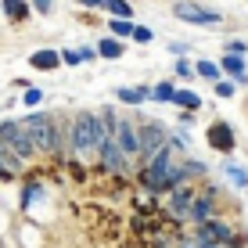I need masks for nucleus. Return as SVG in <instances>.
Listing matches in <instances>:
<instances>
[{
    "label": "nucleus",
    "mask_w": 248,
    "mask_h": 248,
    "mask_svg": "<svg viewBox=\"0 0 248 248\" xmlns=\"http://www.w3.org/2000/svg\"><path fill=\"white\" fill-rule=\"evenodd\" d=\"M198 176L202 173V162H187V166L180 169V166H173V162H169V148H162L158 155H155V162H151L148 169H144V184L148 187H155V191H173L176 184L184 180V176Z\"/></svg>",
    "instance_id": "obj_1"
},
{
    "label": "nucleus",
    "mask_w": 248,
    "mask_h": 248,
    "mask_svg": "<svg viewBox=\"0 0 248 248\" xmlns=\"http://www.w3.org/2000/svg\"><path fill=\"white\" fill-rule=\"evenodd\" d=\"M22 126H25V133H29V140H32L36 151H58V144H62L58 140V126H54V119H50L47 112L25 115Z\"/></svg>",
    "instance_id": "obj_2"
},
{
    "label": "nucleus",
    "mask_w": 248,
    "mask_h": 248,
    "mask_svg": "<svg viewBox=\"0 0 248 248\" xmlns=\"http://www.w3.org/2000/svg\"><path fill=\"white\" fill-rule=\"evenodd\" d=\"M101 133H105V126L93 119V112H79L72 119V148L79 151V155H87V151L97 148Z\"/></svg>",
    "instance_id": "obj_3"
},
{
    "label": "nucleus",
    "mask_w": 248,
    "mask_h": 248,
    "mask_svg": "<svg viewBox=\"0 0 248 248\" xmlns=\"http://www.w3.org/2000/svg\"><path fill=\"white\" fill-rule=\"evenodd\" d=\"M0 140H4L22 162L36 151V148H32V140H29V133H25V126L18 123V119H4V123H0Z\"/></svg>",
    "instance_id": "obj_4"
},
{
    "label": "nucleus",
    "mask_w": 248,
    "mask_h": 248,
    "mask_svg": "<svg viewBox=\"0 0 248 248\" xmlns=\"http://www.w3.org/2000/svg\"><path fill=\"white\" fill-rule=\"evenodd\" d=\"M97 151H101V166L108 169V173H123L126 169V155L119 151V144H115V133H101V140H97Z\"/></svg>",
    "instance_id": "obj_5"
},
{
    "label": "nucleus",
    "mask_w": 248,
    "mask_h": 248,
    "mask_svg": "<svg viewBox=\"0 0 248 248\" xmlns=\"http://www.w3.org/2000/svg\"><path fill=\"white\" fill-rule=\"evenodd\" d=\"M115 144H119V151H123L126 158H137L140 155V133L133 130V123H115Z\"/></svg>",
    "instance_id": "obj_6"
},
{
    "label": "nucleus",
    "mask_w": 248,
    "mask_h": 248,
    "mask_svg": "<svg viewBox=\"0 0 248 248\" xmlns=\"http://www.w3.org/2000/svg\"><path fill=\"white\" fill-rule=\"evenodd\" d=\"M234 237V227L223 223V219H202L198 223V241L209 245V241H230Z\"/></svg>",
    "instance_id": "obj_7"
},
{
    "label": "nucleus",
    "mask_w": 248,
    "mask_h": 248,
    "mask_svg": "<svg viewBox=\"0 0 248 248\" xmlns=\"http://www.w3.org/2000/svg\"><path fill=\"white\" fill-rule=\"evenodd\" d=\"M176 18L194 22V25H216L219 15L209 11V7H202V4H176Z\"/></svg>",
    "instance_id": "obj_8"
},
{
    "label": "nucleus",
    "mask_w": 248,
    "mask_h": 248,
    "mask_svg": "<svg viewBox=\"0 0 248 248\" xmlns=\"http://www.w3.org/2000/svg\"><path fill=\"white\" fill-rule=\"evenodd\" d=\"M209 144H212L216 151H230V148H234V133H230V126L212 123V126H209Z\"/></svg>",
    "instance_id": "obj_9"
},
{
    "label": "nucleus",
    "mask_w": 248,
    "mask_h": 248,
    "mask_svg": "<svg viewBox=\"0 0 248 248\" xmlns=\"http://www.w3.org/2000/svg\"><path fill=\"white\" fill-rule=\"evenodd\" d=\"M194 205V191H187V187H180V191H173V202H169V212L173 216H187Z\"/></svg>",
    "instance_id": "obj_10"
},
{
    "label": "nucleus",
    "mask_w": 248,
    "mask_h": 248,
    "mask_svg": "<svg viewBox=\"0 0 248 248\" xmlns=\"http://www.w3.org/2000/svg\"><path fill=\"white\" fill-rule=\"evenodd\" d=\"M0 7H4V15L11 22H25V18H29V4H25V0H4Z\"/></svg>",
    "instance_id": "obj_11"
},
{
    "label": "nucleus",
    "mask_w": 248,
    "mask_h": 248,
    "mask_svg": "<svg viewBox=\"0 0 248 248\" xmlns=\"http://www.w3.org/2000/svg\"><path fill=\"white\" fill-rule=\"evenodd\" d=\"M29 62H32V68H54L58 62H62V54H58V50H36Z\"/></svg>",
    "instance_id": "obj_12"
},
{
    "label": "nucleus",
    "mask_w": 248,
    "mask_h": 248,
    "mask_svg": "<svg viewBox=\"0 0 248 248\" xmlns=\"http://www.w3.org/2000/svg\"><path fill=\"white\" fill-rule=\"evenodd\" d=\"M140 137H144V140H140V155H144V151H155L162 144V130H158V126H144Z\"/></svg>",
    "instance_id": "obj_13"
},
{
    "label": "nucleus",
    "mask_w": 248,
    "mask_h": 248,
    "mask_svg": "<svg viewBox=\"0 0 248 248\" xmlns=\"http://www.w3.org/2000/svg\"><path fill=\"white\" fill-rule=\"evenodd\" d=\"M97 54H101V58H119V54H123V44H119V40H101V44H97Z\"/></svg>",
    "instance_id": "obj_14"
},
{
    "label": "nucleus",
    "mask_w": 248,
    "mask_h": 248,
    "mask_svg": "<svg viewBox=\"0 0 248 248\" xmlns=\"http://www.w3.org/2000/svg\"><path fill=\"white\" fill-rule=\"evenodd\" d=\"M173 101H176V105H184V108H202L198 93H191V90H176V93H173Z\"/></svg>",
    "instance_id": "obj_15"
},
{
    "label": "nucleus",
    "mask_w": 248,
    "mask_h": 248,
    "mask_svg": "<svg viewBox=\"0 0 248 248\" xmlns=\"http://www.w3.org/2000/svg\"><path fill=\"white\" fill-rule=\"evenodd\" d=\"M223 72L241 76V72H245V58H241V54H227V58H223Z\"/></svg>",
    "instance_id": "obj_16"
},
{
    "label": "nucleus",
    "mask_w": 248,
    "mask_h": 248,
    "mask_svg": "<svg viewBox=\"0 0 248 248\" xmlns=\"http://www.w3.org/2000/svg\"><path fill=\"white\" fill-rule=\"evenodd\" d=\"M119 101H123V105H140V101H144V90L126 87V90H119Z\"/></svg>",
    "instance_id": "obj_17"
},
{
    "label": "nucleus",
    "mask_w": 248,
    "mask_h": 248,
    "mask_svg": "<svg viewBox=\"0 0 248 248\" xmlns=\"http://www.w3.org/2000/svg\"><path fill=\"white\" fill-rule=\"evenodd\" d=\"M105 7L115 15V18H130V4H126V0H108Z\"/></svg>",
    "instance_id": "obj_18"
},
{
    "label": "nucleus",
    "mask_w": 248,
    "mask_h": 248,
    "mask_svg": "<svg viewBox=\"0 0 248 248\" xmlns=\"http://www.w3.org/2000/svg\"><path fill=\"white\" fill-rule=\"evenodd\" d=\"M112 32H115V36H130V32H133V25L126 22V18H115V22H112Z\"/></svg>",
    "instance_id": "obj_19"
},
{
    "label": "nucleus",
    "mask_w": 248,
    "mask_h": 248,
    "mask_svg": "<svg viewBox=\"0 0 248 248\" xmlns=\"http://www.w3.org/2000/svg\"><path fill=\"white\" fill-rule=\"evenodd\" d=\"M173 93H176L173 83H158V87H155V97H158V101H173Z\"/></svg>",
    "instance_id": "obj_20"
},
{
    "label": "nucleus",
    "mask_w": 248,
    "mask_h": 248,
    "mask_svg": "<svg viewBox=\"0 0 248 248\" xmlns=\"http://www.w3.org/2000/svg\"><path fill=\"white\" fill-rule=\"evenodd\" d=\"M198 76H205V79H216V76H219V68L212 65V62H198Z\"/></svg>",
    "instance_id": "obj_21"
},
{
    "label": "nucleus",
    "mask_w": 248,
    "mask_h": 248,
    "mask_svg": "<svg viewBox=\"0 0 248 248\" xmlns=\"http://www.w3.org/2000/svg\"><path fill=\"white\" fill-rule=\"evenodd\" d=\"M62 62H65V65H79L83 58H79V50H65V54H62Z\"/></svg>",
    "instance_id": "obj_22"
},
{
    "label": "nucleus",
    "mask_w": 248,
    "mask_h": 248,
    "mask_svg": "<svg viewBox=\"0 0 248 248\" xmlns=\"http://www.w3.org/2000/svg\"><path fill=\"white\" fill-rule=\"evenodd\" d=\"M130 36H133V40H140V44H148V40H151V29H137V25H133Z\"/></svg>",
    "instance_id": "obj_23"
},
{
    "label": "nucleus",
    "mask_w": 248,
    "mask_h": 248,
    "mask_svg": "<svg viewBox=\"0 0 248 248\" xmlns=\"http://www.w3.org/2000/svg\"><path fill=\"white\" fill-rule=\"evenodd\" d=\"M223 50H230V54H241V58L248 54V47H245V44H237V40H234V44H227Z\"/></svg>",
    "instance_id": "obj_24"
},
{
    "label": "nucleus",
    "mask_w": 248,
    "mask_h": 248,
    "mask_svg": "<svg viewBox=\"0 0 248 248\" xmlns=\"http://www.w3.org/2000/svg\"><path fill=\"white\" fill-rule=\"evenodd\" d=\"M216 93L219 97H230V93H234V83H216Z\"/></svg>",
    "instance_id": "obj_25"
},
{
    "label": "nucleus",
    "mask_w": 248,
    "mask_h": 248,
    "mask_svg": "<svg viewBox=\"0 0 248 248\" xmlns=\"http://www.w3.org/2000/svg\"><path fill=\"white\" fill-rule=\"evenodd\" d=\"M40 97H44L40 90H25V105H40Z\"/></svg>",
    "instance_id": "obj_26"
},
{
    "label": "nucleus",
    "mask_w": 248,
    "mask_h": 248,
    "mask_svg": "<svg viewBox=\"0 0 248 248\" xmlns=\"http://www.w3.org/2000/svg\"><path fill=\"white\" fill-rule=\"evenodd\" d=\"M32 7H36L40 15H50V0H32Z\"/></svg>",
    "instance_id": "obj_27"
},
{
    "label": "nucleus",
    "mask_w": 248,
    "mask_h": 248,
    "mask_svg": "<svg viewBox=\"0 0 248 248\" xmlns=\"http://www.w3.org/2000/svg\"><path fill=\"white\" fill-rule=\"evenodd\" d=\"M230 180H234V184H248L245 173H241V169H234V166H230Z\"/></svg>",
    "instance_id": "obj_28"
},
{
    "label": "nucleus",
    "mask_w": 248,
    "mask_h": 248,
    "mask_svg": "<svg viewBox=\"0 0 248 248\" xmlns=\"http://www.w3.org/2000/svg\"><path fill=\"white\" fill-rule=\"evenodd\" d=\"M180 248H205V245L198 241V237H194V241H180Z\"/></svg>",
    "instance_id": "obj_29"
},
{
    "label": "nucleus",
    "mask_w": 248,
    "mask_h": 248,
    "mask_svg": "<svg viewBox=\"0 0 248 248\" xmlns=\"http://www.w3.org/2000/svg\"><path fill=\"white\" fill-rule=\"evenodd\" d=\"M205 248H234V245H230V241H209Z\"/></svg>",
    "instance_id": "obj_30"
},
{
    "label": "nucleus",
    "mask_w": 248,
    "mask_h": 248,
    "mask_svg": "<svg viewBox=\"0 0 248 248\" xmlns=\"http://www.w3.org/2000/svg\"><path fill=\"white\" fill-rule=\"evenodd\" d=\"M87 7H97V4H108V0H83Z\"/></svg>",
    "instance_id": "obj_31"
}]
</instances>
